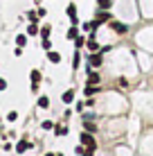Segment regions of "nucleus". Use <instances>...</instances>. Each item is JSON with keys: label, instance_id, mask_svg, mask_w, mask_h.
Instances as JSON below:
<instances>
[{"label": "nucleus", "instance_id": "obj_1", "mask_svg": "<svg viewBox=\"0 0 153 156\" xmlns=\"http://www.w3.org/2000/svg\"><path fill=\"white\" fill-rule=\"evenodd\" d=\"M81 143L83 145H88V147H90V149H97V140H95V138H92V133H81Z\"/></svg>", "mask_w": 153, "mask_h": 156}, {"label": "nucleus", "instance_id": "obj_2", "mask_svg": "<svg viewBox=\"0 0 153 156\" xmlns=\"http://www.w3.org/2000/svg\"><path fill=\"white\" fill-rule=\"evenodd\" d=\"M68 16H70V23L72 25H79V18H77V5H68Z\"/></svg>", "mask_w": 153, "mask_h": 156}, {"label": "nucleus", "instance_id": "obj_3", "mask_svg": "<svg viewBox=\"0 0 153 156\" xmlns=\"http://www.w3.org/2000/svg\"><path fill=\"white\" fill-rule=\"evenodd\" d=\"M106 20H110L108 9H101V12H97V18H95V23H97V25H101V23H106Z\"/></svg>", "mask_w": 153, "mask_h": 156}, {"label": "nucleus", "instance_id": "obj_4", "mask_svg": "<svg viewBox=\"0 0 153 156\" xmlns=\"http://www.w3.org/2000/svg\"><path fill=\"white\" fill-rule=\"evenodd\" d=\"M110 27H113L115 32H119V34H124V32H128V27H126L124 23H119V20H110Z\"/></svg>", "mask_w": 153, "mask_h": 156}, {"label": "nucleus", "instance_id": "obj_5", "mask_svg": "<svg viewBox=\"0 0 153 156\" xmlns=\"http://www.w3.org/2000/svg\"><path fill=\"white\" fill-rule=\"evenodd\" d=\"M88 59H90V66H92V68H95V66L99 68V66H101V61H104V59H101V55H97V52H92V55L88 57Z\"/></svg>", "mask_w": 153, "mask_h": 156}, {"label": "nucleus", "instance_id": "obj_6", "mask_svg": "<svg viewBox=\"0 0 153 156\" xmlns=\"http://www.w3.org/2000/svg\"><path fill=\"white\" fill-rule=\"evenodd\" d=\"M86 45H88V50H90V52H97L99 50V43L95 41V34H90V39L86 41Z\"/></svg>", "mask_w": 153, "mask_h": 156}, {"label": "nucleus", "instance_id": "obj_7", "mask_svg": "<svg viewBox=\"0 0 153 156\" xmlns=\"http://www.w3.org/2000/svg\"><path fill=\"white\" fill-rule=\"evenodd\" d=\"M29 147H34V145H29L27 140H20L18 145H16V152H18V154H25V149H29Z\"/></svg>", "mask_w": 153, "mask_h": 156}, {"label": "nucleus", "instance_id": "obj_8", "mask_svg": "<svg viewBox=\"0 0 153 156\" xmlns=\"http://www.w3.org/2000/svg\"><path fill=\"white\" fill-rule=\"evenodd\" d=\"M47 59H50L52 63H61V55L54 52V50H47Z\"/></svg>", "mask_w": 153, "mask_h": 156}, {"label": "nucleus", "instance_id": "obj_9", "mask_svg": "<svg viewBox=\"0 0 153 156\" xmlns=\"http://www.w3.org/2000/svg\"><path fill=\"white\" fill-rule=\"evenodd\" d=\"M99 82H101L99 73H95V70H90V73H88V84H99Z\"/></svg>", "mask_w": 153, "mask_h": 156}, {"label": "nucleus", "instance_id": "obj_10", "mask_svg": "<svg viewBox=\"0 0 153 156\" xmlns=\"http://www.w3.org/2000/svg\"><path fill=\"white\" fill-rule=\"evenodd\" d=\"M97 90H99V84H97V86H95V84H88V86H86V90H83V93H86L88 98H92V95L97 93Z\"/></svg>", "mask_w": 153, "mask_h": 156}, {"label": "nucleus", "instance_id": "obj_11", "mask_svg": "<svg viewBox=\"0 0 153 156\" xmlns=\"http://www.w3.org/2000/svg\"><path fill=\"white\" fill-rule=\"evenodd\" d=\"M77 36H79V27H77V25H72V27L68 30V39H70V41H75Z\"/></svg>", "mask_w": 153, "mask_h": 156}, {"label": "nucleus", "instance_id": "obj_12", "mask_svg": "<svg viewBox=\"0 0 153 156\" xmlns=\"http://www.w3.org/2000/svg\"><path fill=\"white\" fill-rule=\"evenodd\" d=\"M97 7L99 9H110L113 7V0H97Z\"/></svg>", "mask_w": 153, "mask_h": 156}, {"label": "nucleus", "instance_id": "obj_13", "mask_svg": "<svg viewBox=\"0 0 153 156\" xmlns=\"http://www.w3.org/2000/svg\"><path fill=\"white\" fill-rule=\"evenodd\" d=\"M72 100H75V90H65V93H63V102H65V104H70Z\"/></svg>", "mask_w": 153, "mask_h": 156}, {"label": "nucleus", "instance_id": "obj_14", "mask_svg": "<svg viewBox=\"0 0 153 156\" xmlns=\"http://www.w3.org/2000/svg\"><path fill=\"white\" fill-rule=\"evenodd\" d=\"M41 79H43V75H41V70H32V84H38Z\"/></svg>", "mask_w": 153, "mask_h": 156}, {"label": "nucleus", "instance_id": "obj_15", "mask_svg": "<svg viewBox=\"0 0 153 156\" xmlns=\"http://www.w3.org/2000/svg\"><path fill=\"white\" fill-rule=\"evenodd\" d=\"M83 45H86V36H81V34H79L77 39H75V48L79 50V48H83Z\"/></svg>", "mask_w": 153, "mask_h": 156}, {"label": "nucleus", "instance_id": "obj_16", "mask_svg": "<svg viewBox=\"0 0 153 156\" xmlns=\"http://www.w3.org/2000/svg\"><path fill=\"white\" fill-rule=\"evenodd\" d=\"M54 133H56V136H68V127H63V125L54 127Z\"/></svg>", "mask_w": 153, "mask_h": 156}, {"label": "nucleus", "instance_id": "obj_17", "mask_svg": "<svg viewBox=\"0 0 153 156\" xmlns=\"http://www.w3.org/2000/svg\"><path fill=\"white\" fill-rule=\"evenodd\" d=\"M16 43H18V48L27 45V36H25V34H18V36H16Z\"/></svg>", "mask_w": 153, "mask_h": 156}, {"label": "nucleus", "instance_id": "obj_18", "mask_svg": "<svg viewBox=\"0 0 153 156\" xmlns=\"http://www.w3.org/2000/svg\"><path fill=\"white\" fill-rule=\"evenodd\" d=\"M83 127H86V131H88V133H95V131H97V125H95V122H90V120H88Z\"/></svg>", "mask_w": 153, "mask_h": 156}, {"label": "nucleus", "instance_id": "obj_19", "mask_svg": "<svg viewBox=\"0 0 153 156\" xmlns=\"http://www.w3.org/2000/svg\"><path fill=\"white\" fill-rule=\"evenodd\" d=\"M79 63H81V55H79V50H77L75 52V59H72V68H75V70L79 68Z\"/></svg>", "mask_w": 153, "mask_h": 156}, {"label": "nucleus", "instance_id": "obj_20", "mask_svg": "<svg viewBox=\"0 0 153 156\" xmlns=\"http://www.w3.org/2000/svg\"><path fill=\"white\" fill-rule=\"evenodd\" d=\"M50 25H43V27H41V39H47V36H50Z\"/></svg>", "mask_w": 153, "mask_h": 156}, {"label": "nucleus", "instance_id": "obj_21", "mask_svg": "<svg viewBox=\"0 0 153 156\" xmlns=\"http://www.w3.org/2000/svg\"><path fill=\"white\" fill-rule=\"evenodd\" d=\"M38 106H41V109H47V106H50V100H47L45 95H43V98H38Z\"/></svg>", "mask_w": 153, "mask_h": 156}, {"label": "nucleus", "instance_id": "obj_22", "mask_svg": "<svg viewBox=\"0 0 153 156\" xmlns=\"http://www.w3.org/2000/svg\"><path fill=\"white\" fill-rule=\"evenodd\" d=\"M27 18L32 20V23H36V20H38V12H29V14H27Z\"/></svg>", "mask_w": 153, "mask_h": 156}, {"label": "nucleus", "instance_id": "obj_23", "mask_svg": "<svg viewBox=\"0 0 153 156\" xmlns=\"http://www.w3.org/2000/svg\"><path fill=\"white\" fill-rule=\"evenodd\" d=\"M36 32H38V27H36V23H32L27 27V34H36Z\"/></svg>", "mask_w": 153, "mask_h": 156}, {"label": "nucleus", "instance_id": "obj_24", "mask_svg": "<svg viewBox=\"0 0 153 156\" xmlns=\"http://www.w3.org/2000/svg\"><path fill=\"white\" fill-rule=\"evenodd\" d=\"M95 154V149H90V147H86V149H83V154L81 156H92Z\"/></svg>", "mask_w": 153, "mask_h": 156}, {"label": "nucleus", "instance_id": "obj_25", "mask_svg": "<svg viewBox=\"0 0 153 156\" xmlns=\"http://www.w3.org/2000/svg\"><path fill=\"white\" fill-rule=\"evenodd\" d=\"M43 48H45V50H50V48H52V41H50V39H43Z\"/></svg>", "mask_w": 153, "mask_h": 156}, {"label": "nucleus", "instance_id": "obj_26", "mask_svg": "<svg viewBox=\"0 0 153 156\" xmlns=\"http://www.w3.org/2000/svg\"><path fill=\"white\" fill-rule=\"evenodd\" d=\"M43 129H54V125H52L50 120H45V122H43Z\"/></svg>", "mask_w": 153, "mask_h": 156}, {"label": "nucleus", "instance_id": "obj_27", "mask_svg": "<svg viewBox=\"0 0 153 156\" xmlns=\"http://www.w3.org/2000/svg\"><path fill=\"white\" fill-rule=\"evenodd\" d=\"M7 88V79H0V90H5Z\"/></svg>", "mask_w": 153, "mask_h": 156}, {"label": "nucleus", "instance_id": "obj_28", "mask_svg": "<svg viewBox=\"0 0 153 156\" xmlns=\"http://www.w3.org/2000/svg\"><path fill=\"white\" fill-rule=\"evenodd\" d=\"M45 156H54V154H45Z\"/></svg>", "mask_w": 153, "mask_h": 156}, {"label": "nucleus", "instance_id": "obj_29", "mask_svg": "<svg viewBox=\"0 0 153 156\" xmlns=\"http://www.w3.org/2000/svg\"><path fill=\"white\" fill-rule=\"evenodd\" d=\"M59 156H63V154H59Z\"/></svg>", "mask_w": 153, "mask_h": 156}]
</instances>
